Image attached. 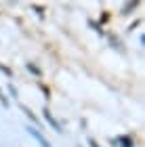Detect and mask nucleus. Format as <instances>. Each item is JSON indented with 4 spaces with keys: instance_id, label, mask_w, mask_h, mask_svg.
I'll return each mask as SVG.
<instances>
[{
    "instance_id": "1",
    "label": "nucleus",
    "mask_w": 145,
    "mask_h": 147,
    "mask_svg": "<svg viewBox=\"0 0 145 147\" xmlns=\"http://www.w3.org/2000/svg\"><path fill=\"white\" fill-rule=\"evenodd\" d=\"M30 132H32V135H34V137L38 139V141L42 143V147H51V145H49L47 141H44V137H42V135H40V132H38V130H30Z\"/></svg>"
}]
</instances>
